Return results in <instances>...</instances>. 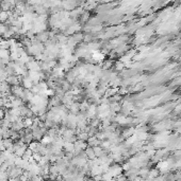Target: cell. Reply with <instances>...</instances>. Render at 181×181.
I'll return each mask as SVG.
<instances>
[{
	"label": "cell",
	"mask_w": 181,
	"mask_h": 181,
	"mask_svg": "<svg viewBox=\"0 0 181 181\" xmlns=\"http://www.w3.org/2000/svg\"><path fill=\"white\" fill-rule=\"evenodd\" d=\"M86 157H88V158H90V159H94V158L96 157L95 156V152H94V149H93V147H90V148H88L86 149Z\"/></svg>",
	"instance_id": "cell-2"
},
{
	"label": "cell",
	"mask_w": 181,
	"mask_h": 181,
	"mask_svg": "<svg viewBox=\"0 0 181 181\" xmlns=\"http://www.w3.org/2000/svg\"><path fill=\"white\" fill-rule=\"evenodd\" d=\"M9 16H10V12H3L1 11L0 12V21L1 22H5L9 20Z\"/></svg>",
	"instance_id": "cell-1"
}]
</instances>
